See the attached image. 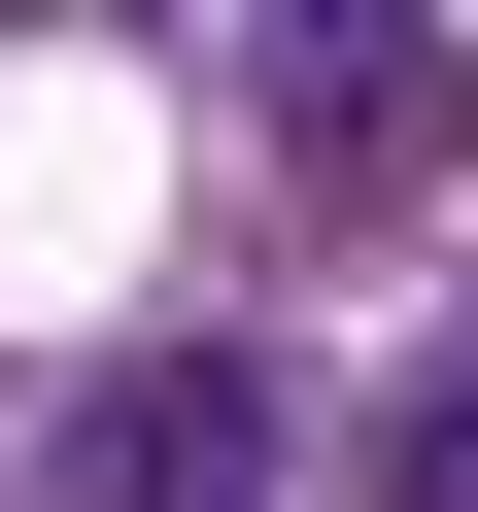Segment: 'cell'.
I'll return each mask as SVG.
<instances>
[{
	"label": "cell",
	"mask_w": 478,
	"mask_h": 512,
	"mask_svg": "<svg viewBox=\"0 0 478 512\" xmlns=\"http://www.w3.org/2000/svg\"><path fill=\"white\" fill-rule=\"evenodd\" d=\"M103 512H274V376L239 342H137L103 376Z\"/></svg>",
	"instance_id": "obj_2"
},
{
	"label": "cell",
	"mask_w": 478,
	"mask_h": 512,
	"mask_svg": "<svg viewBox=\"0 0 478 512\" xmlns=\"http://www.w3.org/2000/svg\"><path fill=\"white\" fill-rule=\"evenodd\" d=\"M274 171L308 205H444L478 171V35H342V0H308V35H274Z\"/></svg>",
	"instance_id": "obj_1"
},
{
	"label": "cell",
	"mask_w": 478,
	"mask_h": 512,
	"mask_svg": "<svg viewBox=\"0 0 478 512\" xmlns=\"http://www.w3.org/2000/svg\"><path fill=\"white\" fill-rule=\"evenodd\" d=\"M376 512H478V376H410V410H376Z\"/></svg>",
	"instance_id": "obj_3"
}]
</instances>
